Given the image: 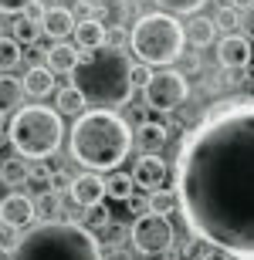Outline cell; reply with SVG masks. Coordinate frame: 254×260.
Segmentation results:
<instances>
[{"instance_id":"1","label":"cell","mask_w":254,"mask_h":260,"mask_svg":"<svg viewBox=\"0 0 254 260\" xmlns=\"http://www.w3.org/2000/svg\"><path fill=\"white\" fill-rule=\"evenodd\" d=\"M173 193L193 240L254 260V95L217 105L183 132Z\"/></svg>"},{"instance_id":"2","label":"cell","mask_w":254,"mask_h":260,"mask_svg":"<svg viewBox=\"0 0 254 260\" xmlns=\"http://www.w3.org/2000/svg\"><path fill=\"white\" fill-rule=\"evenodd\" d=\"M68 152L88 173H108L129 159L132 152V128L122 115L105 108H88L75 118L68 135Z\"/></svg>"},{"instance_id":"3","label":"cell","mask_w":254,"mask_h":260,"mask_svg":"<svg viewBox=\"0 0 254 260\" xmlns=\"http://www.w3.org/2000/svg\"><path fill=\"white\" fill-rule=\"evenodd\" d=\"M71 88H78L85 105L116 112L119 105H129L136 88H132V58L122 48H98L85 51L78 68L71 71Z\"/></svg>"},{"instance_id":"4","label":"cell","mask_w":254,"mask_h":260,"mask_svg":"<svg viewBox=\"0 0 254 260\" xmlns=\"http://www.w3.org/2000/svg\"><path fill=\"white\" fill-rule=\"evenodd\" d=\"M10 260H105L98 237L81 223L48 220L20 237Z\"/></svg>"},{"instance_id":"5","label":"cell","mask_w":254,"mask_h":260,"mask_svg":"<svg viewBox=\"0 0 254 260\" xmlns=\"http://www.w3.org/2000/svg\"><path fill=\"white\" fill-rule=\"evenodd\" d=\"M183 44H186L183 24L163 10L143 14L129 30V58H136L139 64L153 68V71L173 68L183 58Z\"/></svg>"},{"instance_id":"6","label":"cell","mask_w":254,"mask_h":260,"mask_svg":"<svg viewBox=\"0 0 254 260\" xmlns=\"http://www.w3.org/2000/svg\"><path fill=\"white\" fill-rule=\"evenodd\" d=\"M7 139L20 159L44 162L65 142V118L51 105H20L7 125Z\"/></svg>"},{"instance_id":"7","label":"cell","mask_w":254,"mask_h":260,"mask_svg":"<svg viewBox=\"0 0 254 260\" xmlns=\"http://www.w3.org/2000/svg\"><path fill=\"white\" fill-rule=\"evenodd\" d=\"M190 98V81H186L183 71L176 68H159L153 71L149 85L143 88V105L153 108V112H176Z\"/></svg>"},{"instance_id":"8","label":"cell","mask_w":254,"mask_h":260,"mask_svg":"<svg viewBox=\"0 0 254 260\" xmlns=\"http://www.w3.org/2000/svg\"><path fill=\"white\" fill-rule=\"evenodd\" d=\"M176 240V230L170 216H156V213H143L132 226H129V243L136 247V253L143 257H159L166 253Z\"/></svg>"},{"instance_id":"9","label":"cell","mask_w":254,"mask_h":260,"mask_svg":"<svg viewBox=\"0 0 254 260\" xmlns=\"http://www.w3.org/2000/svg\"><path fill=\"white\" fill-rule=\"evenodd\" d=\"M132 183L139 186V189H146V193H156V189H163V186L170 183V166L163 155L156 152H143L136 159V169H132Z\"/></svg>"},{"instance_id":"10","label":"cell","mask_w":254,"mask_h":260,"mask_svg":"<svg viewBox=\"0 0 254 260\" xmlns=\"http://www.w3.org/2000/svg\"><path fill=\"white\" fill-rule=\"evenodd\" d=\"M38 220V210H34V200L27 193H7L0 200V223L10 226V230H24Z\"/></svg>"},{"instance_id":"11","label":"cell","mask_w":254,"mask_h":260,"mask_svg":"<svg viewBox=\"0 0 254 260\" xmlns=\"http://www.w3.org/2000/svg\"><path fill=\"white\" fill-rule=\"evenodd\" d=\"M254 58V48L244 34H224L217 41V61L227 68V71H244Z\"/></svg>"},{"instance_id":"12","label":"cell","mask_w":254,"mask_h":260,"mask_svg":"<svg viewBox=\"0 0 254 260\" xmlns=\"http://www.w3.org/2000/svg\"><path fill=\"white\" fill-rule=\"evenodd\" d=\"M68 196L78 210H95V206H102V200H105V179L98 173H81V176L71 179Z\"/></svg>"},{"instance_id":"13","label":"cell","mask_w":254,"mask_h":260,"mask_svg":"<svg viewBox=\"0 0 254 260\" xmlns=\"http://www.w3.org/2000/svg\"><path fill=\"white\" fill-rule=\"evenodd\" d=\"M38 24H41V34H48L54 44L68 41L71 34H75V27H78V20H75V14H71L68 7H48Z\"/></svg>"},{"instance_id":"14","label":"cell","mask_w":254,"mask_h":260,"mask_svg":"<svg viewBox=\"0 0 254 260\" xmlns=\"http://www.w3.org/2000/svg\"><path fill=\"white\" fill-rule=\"evenodd\" d=\"M44 61H48L44 68H48L51 75H71L81 61V51L75 48V44H68V41H61V44H51V48L44 51Z\"/></svg>"},{"instance_id":"15","label":"cell","mask_w":254,"mask_h":260,"mask_svg":"<svg viewBox=\"0 0 254 260\" xmlns=\"http://www.w3.org/2000/svg\"><path fill=\"white\" fill-rule=\"evenodd\" d=\"M75 48L78 51H98V48H105V24L98 17L92 20H78V27H75Z\"/></svg>"},{"instance_id":"16","label":"cell","mask_w":254,"mask_h":260,"mask_svg":"<svg viewBox=\"0 0 254 260\" xmlns=\"http://www.w3.org/2000/svg\"><path fill=\"white\" fill-rule=\"evenodd\" d=\"M170 139V128L163 122H139V128L132 132V145H139L143 152H156L163 149Z\"/></svg>"},{"instance_id":"17","label":"cell","mask_w":254,"mask_h":260,"mask_svg":"<svg viewBox=\"0 0 254 260\" xmlns=\"http://www.w3.org/2000/svg\"><path fill=\"white\" fill-rule=\"evenodd\" d=\"M20 85H24V95L48 98L51 91H54V75H51L44 64H34V68H27V75L20 78Z\"/></svg>"},{"instance_id":"18","label":"cell","mask_w":254,"mask_h":260,"mask_svg":"<svg viewBox=\"0 0 254 260\" xmlns=\"http://www.w3.org/2000/svg\"><path fill=\"white\" fill-rule=\"evenodd\" d=\"M183 38L193 44V48H210L217 41V27L210 17H190L183 24Z\"/></svg>"},{"instance_id":"19","label":"cell","mask_w":254,"mask_h":260,"mask_svg":"<svg viewBox=\"0 0 254 260\" xmlns=\"http://www.w3.org/2000/svg\"><path fill=\"white\" fill-rule=\"evenodd\" d=\"M54 112H58L61 118L65 115H71V118L85 115V98H81L78 88H71V85L58 88V91H54Z\"/></svg>"},{"instance_id":"20","label":"cell","mask_w":254,"mask_h":260,"mask_svg":"<svg viewBox=\"0 0 254 260\" xmlns=\"http://www.w3.org/2000/svg\"><path fill=\"white\" fill-rule=\"evenodd\" d=\"M20 102H24V85H20V78L0 75V112L7 115V112L20 108Z\"/></svg>"},{"instance_id":"21","label":"cell","mask_w":254,"mask_h":260,"mask_svg":"<svg viewBox=\"0 0 254 260\" xmlns=\"http://www.w3.org/2000/svg\"><path fill=\"white\" fill-rule=\"evenodd\" d=\"M0 179H4V186H24L31 179V162L20 159V155L4 159V162H0Z\"/></svg>"},{"instance_id":"22","label":"cell","mask_w":254,"mask_h":260,"mask_svg":"<svg viewBox=\"0 0 254 260\" xmlns=\"http://www.w3.org/2000/svg\"><path fill=\"white\" fill-rule=\"evenodd\" d=\"M146 213H156V216H170V213H180V203H176L173 186H163L156 193H149L146 200Z\"/></svg>"},{"instance_id":"23","label":"cell","mask_w":254,"mask_h":260,"mask_svg":"<svg viewBox=\"0 0 254 260\" xmlns=\"http://www.w3.org/2000/svg\"><path fill=\"white\" fill-rule=\"evenodd\" d=\"M132 193H136V183H132V176H129V173H112L105 179V196H108V200L129 203Z\"/></svg>"},{"instance_id":"24","label":"cell","mask_w":254,"mask_h":260,"mask_svg":"<svg viewBox=\"0 0 254 260\" xmlns=\"http://www.w3.org/2000/svg\"><path fill=\"white\" fill-rule=\"evenodd\" d=\"M38 38H41V24L31 20L27 14H17V17H14V41H17V44H34Z\"/></svg>"},{"instance_id":"25","label":"cell","mask_w":254,"mask_h":260,"mask_svg":"<svg viewBox=\"0 0 254 260\" xmlns=\"http://www.w3.org/2000/svg\"><path fill=\"white\" fill-rule=\"evenodd\" d=\"M20 44L14 38H0V75H10V68L20 64Z\"/></svg>"},{"instance_id":"26","label":"cell","mask_w":254,"mask_h":260,"mask_svg":"<svg viewBox=\"0 0 254 260\" xmlns=\"http://www.w3.org/2000/svg\"><path fill=\"white\" fill-rule=\"evenodd\" d=\"M156 4H159L163 14H173V17H176V14H193V17H196V14L204 10L207 0H156Z\"/></svg>"},{"instance_id":"27","label":"cell","mask_w":254,"mask_h":260,"mask_svg":"<svg viewBox=\"0 0 254 260\" xmlns=\"http://www.w3.org/2000/svg\"><path fill=\"white\" fill-rule=\"evenodd\" d=\"M183 253H186V260H231L224 250H217L210 243H200V240H190V247Z\"/></svg>"},{"instance_id":"28","label":"cell","mask_w":254,"mask_h":260,"mask_svg":"<svg viewBox=\"0 0 254 260\" xmlns=\"http://www.w3.org/2000/svg\"><path fill=\"white\" fill-rule=\"evenodd\" d=\"M210 20H214V27H217V30H224V34H234V30L241 27V14H237L231 4H227V7H220Z\"/></svg>"},{"instance_id":"29","label":"cell","mask_w":254,"mask_h":260,"mask_svg":"<svg viewBox=\"0 0 254 260\" xmlns=\"http://www.w3.org/2000/svg\"><path fill=\"white\" fill-rule=\"evenodd\" d=\"M54 169H58V166H51V159H44V162H34V166H31V183L41 186V193H44V189H51Z\"/></svg>"},{"instance_id":"30","label":"cell","mask_w":254,"mask_h":260,"mask_svg":"<svg viewBox=\"0 0 254 260\" xmlns=\"http://www.w3.org/2000/svg\"><path fill=\"white\" fill-rule=\"evenodd\" d=\"M58 206H61V200H58V193H54V189H44V193L34 200L38 216H54V213H58Z\"/></svg>"},{"instance_id":"31","label":"cell","mask_w":254,"mask_h":260,"mask_svg":"<svg viewBox=\"0 0 254 260\" xmlns=\"http://www.w3.org/2000/svg\"><path fill=\"white\" fill-rule=\"evenodd\" d=\"M108 223H112V216H108V210L105 206H95V210H88L85 213V223H81V226H85V230H105Z\"/></svg>"},{"instance_id":"32","label":"cell","mask_w":254,"mask_h":260,"mask_svg":"<svg viewBox=\"0 0 254 260\" xmlns=\"http://www.w3.org/2000/svg\"><path fill=\"white\" fill-rule=\"evenodd\" d=\"M17 243H20V233H17V230H10V226H4V223H0V250L14 257V250H17Z\"/></svg>"},{"instance_id":"33","label":"cell","mask_w":254,"mask_h":260,"mask_svg":"<svg viewBox=\"0 0 254 260\" xmlns=\"http://www.w3.org/2000/svg\"><path fill=\"white\" fill-rule=\"evenodd\" d=\"M149 78H153V68L139 64V61H132V88H146Z\"/></svg>"},{"instance_id":"34","label":"cell","mask_w":254,"mask_h":260,"mask_svg":"<svg viewBox=\"0 0 254 260\" xmlns=\"http://www.w3.org/2000/svg\"><path fill=\"white\" fill-rule=\"evenodd\" d=\"M31 4H38V0H0V14H24Z\"/></svg>"},{"instance_id":"35","label":"cell","mask_w":254,"mask_h":260,"mask_svg":"<svg viewBox=\"0 0 254 260\" xmlns=\"http://www.w3.org/2000/svg\"><path fill=\"white\" fill-rule=\"evenodd\" d=\"M241 27H244V38H247V41L254 44V7L241 14Z\"/></svg>"},{"instance_id":"36","label":"cell","mask_w":254,"mask_h":260,"mask_svg":"<svg viewBox=\"0 0 254 260\" xmlns=\"http://www.w3.org/2000/svg\"><path fill=\"white\" fill-rule=\"evenodd\" d=\"M231 7L241 14V10H251V7H254V0H231Z\"/></svg>"},{"instance_id":"37","label":"cell","mask_w":254,"mask_h":260,"mask_svg":"<svg viewBox=\"0 0 254 260\" xmlns=\"http://www.w3.org/2000/svg\"><path fill=\"white\" fill-rule=\"evenodd\" d=\"M241 75H244V81H247V85H254V61L244 68V71H241Z\"/></svg>"},{"instance_id":"38","label":"cell","mask_w":254,"mask_h":260,"mask_svg":"<svg viewBox=\"0 0 254 260\" xmlns=\"http://www.w3.org/2000/svg\"><path fill=\"white\" fill-rule=\"evenodd\" d=\"M105 260H132V257H129V253L126 250H112V253H108V257Z\"/></svg>"},{"instance_id":"39","label":"cell","mask_w":254,"mask_h":260,"mask_svg":"<svg viewBox=\"0 0 254 260\" xmlns=\"http://www.w3.org/2000/svg\"><path fill=\"white\" fill-rule=\"evenodd\" d=\"M4 125H7V115H4V112H0V135H4Z\"/></svg>"},{"instance_id":"40","label":"cell","mask_w":254,"mask_h":260,"mask_svg":"<svg viewBox=\"0 0 254 260\" xmlns=\"http://www.w3.org/2000/svg\"><path fill=\"white\" fill-rule=\"evenodd\" d=\"M122 4H126V0H122Z\"/></svg>"}]
</instances>
